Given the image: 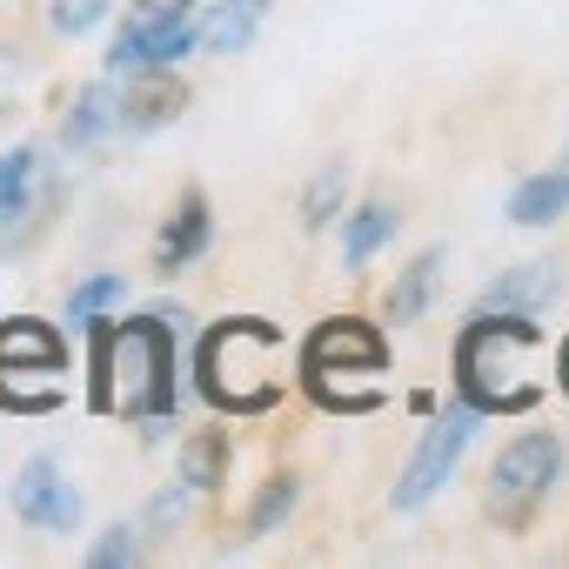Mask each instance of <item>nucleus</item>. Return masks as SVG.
Wrapping results in <instances>:
<instances>
[{
	"label": "nucleus",
	"mask_w": 569,
	"mask_h": 569,
	"mask_svg": "<svg viewBox=\"0 0 569 569\" xmlns=\"http://www.w3.org/2000/svg\"><path fill=\"white\" fill-rule=\"evenodd\" d=\"M94 409L114 422L161 429L174 409V322L168 309L128 316L121 329H94Z\"/></svg>",
	"instance_id": "f257e3e1"
},
{
	"label": "nucleus",
	"mask_w": 569,
	"mask_h": 569,
	"mask_svg": "<svg viewBox=\"0 0 569 569\" xmlns=\"http://www.w3.org/2000/svg\"><path fill=\"white\" fill-rule=\"evenodd\" d=\"M529 356H536V322L529 316H476L456 342V389L469 409L489 416H516L536 402L529 382Z\"/></svg>",
	"instance_id": "f03ea898"
},
{
	"label": "nucleus",
	"mask_w": 569,
	"mask_h": 569,
	"mask_svg": "<svg viewBox=\"0 0 569 569\" xmlns=\"http://www.w3.org/2000/svg\"><path fill=\"white\" fill-rule=\"evenodd\" d=\"M268 349H274L268 322H221L201 342V396L221 409H268L274 402V382L261 376Z\"/></svg>",
	"instance_id": "7ed1b4c3"
},
{
	"label": "nucleus",
	"mask_w": 569,
	"mask_h": 569,
	"mask_svg": "<svg viewBox=\"0 0 569 569\" xmlns=\"http://www.w3.org/2000/svg\"><path fill=\"white\" fill-rule=\"evenodd\" d=\"M556 476H562V442L542 436V429L516 436V442L489 462V489H482L489 522H496V529H529V516H536V502L549 496Z\"/></svg>",
	"instance_id": "20e7f679"
},
{
	"label": "nucleus",
	"mask_w": 569,
	"mask_h": 569,
	"mask_svg": "<svg viewBox=\"0 0 569 569\" xmlns=\"http://www.w3.org/2000/svg\"><path fill=\"white\" fill-rule=\"evenodd\" d=\"M61 369L68 349L48 322H8L0 329V409L14 416H41L61 402Z\"/></svg>",
	"instance_id": "39448f33"
},
{
	"label": "nucleus",
	"mask_w": 569,
	"mask_h": 569,
	"mask_svg": "<svg viewBox=\"0 0 569 569\" xmlns=\"http://www.w3.org/2000/svg\"><path fill=\"white\" fill-rule=\"evenodd\" d=\"M188 48H194V8H188V0H134L121 41L108 48V68H114V74L168 68V61H181Z\"/></svg>",
	"instance_id": "423d86ee"
},
{
	"label": "nucleus",
	"mask_w": 569,
	"mask_h": 569,
	"mask_svg": "<svg viewBox=\"0 0 569 569\" xmlns=\"http://www.w3.org/2000/svg\"><path fill=\"white\" fill-rule=\"evenodd\" d=\"M469 436H476V409H449V416H436V422L422 429V442H416V456H409V469H402V482H396V509H402V516L422 509V502L456 476Z\"/></svg>",
	"instance_id": "0eeeda50"
},
{
	"label": "nucleus",
	"mask_w": 569,
	"mask_h": 569,
	"mask_svg": "<svg viewBox=\"0 0 569 569\" xmlns=\"http://www.w3.org/2000/svg\"><path fill=\"white\" fill-rule=\"evenodd\" d=\"M14 516L28 522V529H48V536H61V529H74L81 522V489L54 469V462H28L21 476H14Z\"/></svg>",
	"instance_id": "6e6552de"
},
{
	"label": "nucleus",
	"mask_w": 569,
	"mask_h": 569,
	"mask_svg": "<svg viewBox=\"0 0 569 569\" xmlns=\"http://www.w3.org/2000/svg\"><path fill=\"white\" fill-rule=\"evenodd\" d=\"M309 362H316V369H369V376H382V369H389V342H382L369 322L336 316V322H322V329L309 336Z\"/></svg>",
	"instance_id": "1a4fd4ad"
},
{
	"label": "nucleus",
	"mask_w": 569,
	"mask_h": 569,
	"mask_svg": "<svg viewBox=\"0 0 569 569\" xmlns=\"http://www.w3.org/2000/svg\"><path fill=\"white\" fill-rule=\"evenodd\" d=\"M141 81L128 88V94H114V114H121V128L128 134H148V128H168L174 114H181V101H188V88L168 74V68H134Z\"/></svg>",
	"instance_id": "9d476101"
},
{
	"label": "nucleus",
	"mask_w": 569,
	"mask_h": 569,
	"mask_svg": "<svg viewBox=\"0 0 569 569\" xmlns=\"http://www.w3.org/2000/svg\"><path fill=\"white\" fill-rule=\"evenodd\" d=\"M268 21V0H214L208 14H194V48L208 54H241Z\"/></svg>",
	"instance_id": "9b49d317"
},
{
	"label": "nucleus",
	"mask_w": 569,
	"mask_h": 569,
	"mask_svg": "<svg viewBox=\"0 0 569 569\" xmlns=\"http://www.w3.org/2000/svg\"><path fill=\"white\" fill-rule=\"evenodd\" d=\"M549 296H556V268L549 261H522V268H509V274L489 281L476 309L482 316H536Z\"/></svg>",
	"instance_id": "f8f14e48"
},
{
	"label": "nucleus",
	"mask_w": 569,
	"mask_h": 569,
	"mask_svg": "<svg viewBox=\"0 0 569 569\" xmlns=\"http://www.w3.org/2000/svg\"><path fill=\"white\" fill-rule=\"evenodd\" d=\"M208 201L188 188L181 201H174V214H168V228H161V241H154V268H188L201 248H208Z\"/></svg>",
	"instance_id": "ddd939ff"
},
{
	"label": "nucleus",
	"mask_w": 569,
	"mask_h": 569,
	"mask_svg": "<svg viewBox=\"0 0 569 569\" xmlns=\"http://www.w3.org/2000/svg\"><path fill=\"white\" fill-rule=\"evenodd\" d=\"M569 214V168H549V174H529L516 194H509V221L516 228H549Z\"/></svg>",
	"instance_id": "4468645a"
},
{
	"label": "nucleus",
	"mask_w": 569,
	"mask_h": 569,
	"mask_svg": "<svg viewBox=\"0 0 569 569\" xmlns=\"http://www.w3.org/2000/svg\"><path fill=\"white\" fill-rule=\"evenodd\" d=\"M309 396L329 402L336 416H362V409L382 402V389H376L369 369H316V362H309Z\"/></svg>",
	"instance_id": "2eb2a0df"
},
{
	"label": "nucleus",
	"mask_w": 569,
	"mask_h": 569,
	"mask_svg": "<svg viewBox=\"0 0 569 569\" xmlns=\"http://www.w3.org/2000/svg\"><path fill=\"white\" fill-rule=\"evenodd\" d=\"M436 281H442V254L429 248V254H416V261L402 268V281L389 289V322H416V316L436 302Z\"/></svg>",
	"instance_id": "dca6fc26"
},
{
	"label": "nucleus",
	"mask_w": 569,
	"mask_h": 569,
	"mask_svg": "<svg viewBox=\"0 0 569 569\" xmlns=\"http://www.w3.org/2000/svg\"><path fill=\"white\" fill-rule=\"evenodd\" d=\"M34 174H41V148L0 154V228H14L34 208Z\"/></svg>",
	"instance_id": "f3484780"
},
{
	"label": "nucleus",
	"mask_w": 569,
	"mask_h": 569,
	"mask_svg": "<svg viewBox=\"0 0 569 569\" xmlns=\"http://www.w3.org/2000/svg\"><path fill=\"white\" fill-rule=\"evenodd\" d=\"M396 234V208L389 201H369V208H356V221H349V241H342V261L349 268H369L376 254H382V241Z\"/></svg>",
	"instance_id": "a211bd4d"
},
{
	"label": "nucleus",
	"mask_w": 569,
	"mask_h": 569,
	"mask_svg": "<svg viewBox=\"0 0 569 569\" xmlns=\"http://www.w3.org/2000/svg\"><path fill=\"white\" fill-rule=\"evenodd\" d=\"M221 469H228V436H221V429L188 436V449H181V482H188V489H214Z\"/></svg>",
	"instance_id": "6ab92c4d"
},
{
	"label": "nucleus",
	"mask_w": 569,
	"mask_h": 569,
	"mask_svg": "<svg viewBox=\"0 0 569 569\" xmlns=\"http://www.w3.org/2000/svg\"><path fill=\"white\" fill-rule=\"evenodd\" d=\"M121 302V274H88L81 289L68 296V322L74 329H101V316Z\"/></svg>",
	"instance_id": "aec40b11"
},
{
	"label": "nucleus",
	"mask_w": 569,
	"mask_h": 569,
	"mask_svg": "<svg viewBox=\"0 0 569 569\" xmlns=\"http://www.w3.org/2000/svg\"><path fill=\"white\" fill-rule=\"evenodd\" d=\"M121 128V114H114V94L108 88H88L81 94V108H74V121H68V141L74 148H94L101 134H114Z\"/></svg>",
	"instance_id": "412c9836"
},
{
	"label": "nucleus",
	"mask_w": 569,
	"mask_h": 569,
	"mask_svg": "<svg viewBox=\"0 0 569 569\" xmlns=\"http://www.w3.org/2000/svg\"><path fill=\"white\" fill-rule=\"evenodd\" d=\"M289 502H296V476H274V482L254 496V509H248V529H254V536H268L281 516H289Z\"/></svg>",
	"instance_id": "4be33fe9"
},
{
	"label": "nucleus",
	"mask_w": 569,
	"mask_h": 569,
	"mask_svg": "<svg viewBox=\"0 0 569 569\" xmlns=\"http://www.w3.org/2000/svg\"><path fill=\"white\" fill-rule=\"evenodd\" d=\"M342 181H349L342 168H322V181H309V194H302V221H309V228H322V221L336 214V201H342Z\"/></svg>",
	"instance_id": "5701e85b"
},
{
	"label": "nucleus",
	"mask_w": 569,
	"mask_h": 569,
	"mask_svg": "<svg viewBox=\"0 0 569 569\" xmlns=\"http://www.w3.org/2000/svg\"><path fill=\"white\" fill-rule=\"evenodd\" d=\"M101 14H108V0H54L61 34H88V28H101Z\"/></svg>",
	"instance_id": "b1692460"
},
{
	"label": "nucleus",
	"mask_w": 569,
	"mask_h": 569,
	"mask_svg": "<svg viewBox=\"0 0 569 569\" xmlns=\"http://www.w3.org/2000/svg\"><path fill=\"white\" fill-rule=\"evenodd\" d=\"M88 562H94V569H121V562H134V529H108V536L88 549Z\"/></svg>",
	"instance_id": "393cba45"
},
{
	"label": "nucleus",
	"mask_w": 569,
	"mask_h": 569,
	"mask_svg": "<svg viewBox=\"0 0 569 569\" xmlns=\"http://www.w3.org/2000/svg\"><path fill=\"white\" fill-rule=\"evenodd\" d=\"M562 389H569V342H562Z\"/></svg>",
	"instance_id": "a878e982"
}]
</instances>
